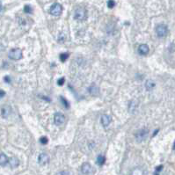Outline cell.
Returning a JSON list of instances; mask_svg holds the SVG:
<instances>
[{"label": "cell", "mask_w": 175, "mask_h": 175, "mask_svg": "<svg viewBox=\"0 0 175 175\" xmlns=\"http://www.w3.org/2000/svg\"><path fill=\"white\" fill-rule=\"evenodd\" d=\"M74 18L78 21H83L87 18V11L84 7H79L76 9L74 13Z\"/></svg>", "instance_id": "cell-1"}, {"label": "cell", "mask_w": 175, "mask_h": 175, "mask_svg": "<svg viewBox=\"0 0 175 175\" xmlns=\"http://www.w3.org/2000/svg\"><path fill=\"white\" fill-rule=\"evenodd\" d=\"M149 132H150V130H149L147 128H143L142 130H138V131L135 134V138H136V140L138 142H143V141L147 138V136H148V135H149Z\"/></svg>", "instance_id": "cell-2"}, {"label": "cell", "mask_w": 175, "mask_h": 175, "mask_svg": "<svg viewBox=\"0 0 175 175\" xmlns=\"http://www.w3.org/2000/svg\"><path fill=\"white\" fill-rule=\"evenodd\" d=\"M8 56L11 60L18 61V60H20L23 57V53H22V50L20 48H12L9 51Z\"/></svg>", "instance_id": "cell-3"}, {"label": "cell", "mask_w": 175, "mask_h": 175, "mask_svg": "<svg viewBox=\"0 0 175 175\" xmlns=\"http://www.w3.org/2000/svg\"><path fill=\"white\" fill-rule=\"evenodd\" d=\"M62 12H63V6L58 3H55L54 5H52V6L49 9V13L53 16H60Z\"/></svg>", "instance_id": "cell-4"}, {"label": "cell", "mask_w": 175, "mask_h": 175, "mask_svg": "<svg viewBox=\"0 0 175 175\" xmlns=\"http://www.w3.org/2000/svg\"><path fill=\"white\" fill-rule=\"evenodd\" d=\"M81 172H82L83 174L85 175H92L94 173L95 170H94V168L92 166V164H90V163L86 162V163H84V164H82V166H81Z\"/></svg>", "instance_id": "cell-5"}, {"label": "cell", "mask_w": 175, "mask_h": 175, "mask_svg": "<svg viewBox=\"0 0 175 175\" xmlns=\"http://www.w3.org/2000/svg\"><path fill=\"white\" fill-rule=\"evenodd\" d=\"M168 33V28L164 24H159L156 27V33L158 37H164Z\"/></svg>", "instance_id": "cell-6"}, {"label": "cell", "mask_w": 175, "mask_h": 175, "mask_svg": "<svg viewBox=\"0 0 175 175\" xmlns=\"http://www.w3.org/2000/svg\"><path fill=\"white\" fill-rule=\"evenodd\" d=\"M65 121V116L62 113H56L54 115V122L56 126H61Z\"/></svg>", "instance_id": "cell-7"}, {"label": "cell", "mask_w": 175, "mask_h": 175, "mask_svg": "<svg viewBox=\"0 0 175 175\" xmlns=\"http://www.w3.org/2000/svg\"><path fill=\"white\" fill-rule=\"evenodd\" d=\"M38 162L41 165H45L49 162V157L47 153H41L38 158Z\"/></svg>", "instance_id": "cell-8"}, {"label": "cell", "mask_w": 175, "mask_h": 175, "mask_svg": "<svg viewBox=\"0 0 175 175\" xmlns=\"http://www.w3.org/2000/svg\"><path fill=\"white\" fill-rule=\"evenodd\" d=\"M100 121H101V124L104 128H107L110 125V123L112 122V118L110 117L108 114H103L101 116V119H100Z\"/></svg>", "instance_id": "cell-9"}, {"label": "cell", "mask_w": 175, "mask_h": 175, "mask_svg": "<svg viewBox=\"0 0 175 175\" xmlns=\"http://www.w3.org/2000/svg\"><path fill=\"white\" fill-rule=\"evenodd\" d=\"M149 51H150L149 46L146 45V44H141L138 47V53L141 55H148L149 54Z\"/></svg>", "instance_id": "cell-10"}, {"label": "cell", "mask_w": 175, "mask_h": 175, "mask_svg": "<svg viewBox=\"0 0 175 175\" xmlns=\"http://www.w3.org/2000/svg\"><path fill=\"white\" fill-rule=\"evenodd\" d=\"M89 92L91 93V95L94 96V97H97L99 95V88L97 85L95 84H92L90 87H89Z\"/></svg>", "instance_id": "cell-11"}, {"label": "cell", "mask_w": 175, "mask_h": 175, "mask_svg": "<svg viewBox=\"0 0 175 175\" xmlns=\"http://www.w3.org/2000/svg\"><path fill=\"white\" fill-rule=\"evenodd\" d=\"M8 164L11 166V168H16L20 164V160H19V158L17 157H11V158H9Z\"/></svg>", "instance_id": "cell-12"}, {"label": "cell", "mask_w": 175, "mask_h": 175, "mask_svg": "<svg viewBox=\"0 0 175 175\" xmlns=\"http://www.w3.org/2000/svg\"><path fill=\"white\" fill-rule=\"evenodd\" d=\"M130 175H145L144 170L142 167H135L130 172Z\"/></svg>", "instance_id": "cell-13"}, {"label": "cell", "mask_w": 175, "mask_h": 175, "mask_svg": "<svg viewBox=\"0 0 175 175\" xmlns=\"http://www.w3.org/2000/svg\"><path fill=\"white\" fill-rule=\"evenodd\" d=\"M137 106H138V102L136 100H131L130 102V105H129V111L131 114H133L136 111V109Z\"/></svg>", "instance_id": "cell-14"}, {"label": "cell", "mask_w": 175, "mask_h": 175, "mask_svg": "<svg viewBox=\"0 0 175 175\" xmlns=\"http://www.w3.org/2000/svg\"><path fill=\"white\" fill-rule=\"evenodd\" d=\"M8 161H9V159H8V158L5 154L0 153V165L1 166H5L8 163Z\"/></svg>", "instance_id": "cell-15"}, {"label": "cell", "mask_w": 175, "mask_h": 175, "mask_svg": "<svg viewBox=\"0 0 175 175\" xmlns=\"http://www.w3.org/2000/svg\"><path fill=\"white\" fill-rule=\"evenodd\" d=\"M155 86H156V84L154 83V81L151 80V79L147 80L146 83H145V88H146L147 91H152L155 87Z\"/></svg>", "instance_id": "cell-16"}, {"label": "cell", "mask_w": 175, "mask_h": 175, "mask_svg": "<svg viewBox=\"0 0 175 175\" xmlns=\"http://www.w3.org/2000/svg\"><path fill=\"white\" fill-rule=\"evenodd\" d=\"M10 112H11L10 108L5 106V107H4V108H3V109H2V115H3L4 117H7V116L9 115Z\"/></svg>", "instance_id": "cell-17"}, {"label": "cell", "mask_w": 175, "mask_h": 175, "mask_svg": "<svg viewBox=\"0 0 175 175\" xmlns=\"http://www.w3.org/2000/svg\"><path fill=\"white\" fill-rule=\"evenodd\" d=\"M105 161H106V158L103 155H99L98 158H97V164L98 165H103L105 164Z\"/></svg>", "instance_id": "cell-18"}, {"label": "cell", "mask_w": 175, "mask_h": 175, "mask_svg": "<svg viewBox=\"0 0 175 175\" xmlns=\"http://www.w3.org/2000/svg\"><path fill=\"white\" fill-rule=\"evenodd\" d=\"M68 57H69V54H67V53H63L60 55V59L62 62H65Z\"/></svg>", "instance_id": "cell-19"}, {"label": "cell", "mask_w": 175, "mask_h": 175, "mask_svg": "<svg viewBox=\"0 0 175 175\" xmlns=\"http://www.w3.org/2000/svg\"><path fill=\"white\" fill-rule=\"evenodd\" d=\"M114 5H115V2H114V0H108V6L109 7L110 9L114 8Z\"/></svg>", "instance_id": "cell-20"}, {"label": "cell", "mask_w": 175, "mask_h": 175, "mask_svg": "<svg viewBox=\"0 0 175 175\" xmlns=\"http://www.w3.org/2000/svg\"><path fill=\"white\" fill-rule=\"evenodd\" d=\"M64 82H65L64 77H61L60 79H58V80H57V84H58V86H62L64 84Z\"/></svg>", "instance_id": "cell-21"}, {"label": "cell", "mask_w": 175, "mask_h": 175, "mask_svg": "<svg viewBox=\"0 0 175 175\" xmlns=\"http://www.w3.org/2000/svg\"><path fill=\"white\" fill-rule=\"evenodd\" d=\"M24 11H26L27 13H31L33 10H32V8H31V6H29V5H26L25 6V9H24Z\"/></svg>", "instance_id": "cell-22"}, {"label": "cell", "mask_w": 175, "mask_h": 175, "mask_svg": "<svg viewBox=\"0 0 175 175\" xmlns=\"http://www.w3.org/2000/svg\"><path fill=\"white\" fill-rule=\"evenodd\" d=\"M61 100H62L63 104L65 106L66 108H69V103H68V101L66 100V98H64V97H61Z\"/></svg>", "instance_id": "cell-23"}, {"label": "cell", "mask_w": 175, "mask_h": 175, "mask_svg": "<svg viewBox=\"0 0 175 175\" xmlns=\"http://www.w3.org/2000/svg\"><path fill=\"white\" fill-rule=\"evenodd\" d=\"M40 141H41V142H42V144H46V143H48V138H47L46 136H42V137H41Z\"/></svg>", "instance_id": "cell-24"}, {"label": "cell", "mask_w": 175, "mask_h": 175, "mask_svg": "<svg viewBox=\"0 0 175 175\" xmlns=\"http://www.w3.org/2000/svg\"><path fill=\"white\" fill-rule=\"evenodd\" d=\"M57 175H70V173L67 172V171H62V172L58 173Z\"/></svg>", "instance_id": "cell-25"}, {"label": "cell", "mask_w": 175, "mask_h": 175, "mask_svg": "<svg viewBox=\"0 0 175 175\" xmlns=\"http://www.w3.org/2000/svg\"><path fill=\"white\" fill-rule=\"evenodd\" d=\"M5 95V91H3V90H0V98H3Z\"/></svg>", "instance_id": "cell-26"}, {"label": "cell", "mask_w": 175, "mask_h": 175, "mask_svg": "<svg viewBox=\"0 0 175 175\" xmlns=\"http://www.w3.org/2000/svg\"><path fill=\"white\" fill-rule=\"evenodd\" d=\"M175 149V143H174V146H173V150H174Z\"/></svg>", "instance_id": "cell-27"}]
</instances>
